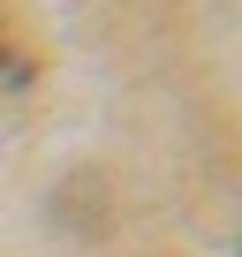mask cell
<instances>
[{
    "instance_id": "1",
    "label": "cell",
    "mask_w": 242,
    "mask_h": 257,
    "mask_svg": "<svg viewBox=\"0 0 242 257\" xmlns=\"http://www.w3.org/2000/svg\"><path fill=\"white\" fill-rule=\"evenodd\" d=\"M0 53H8V46H0Z\"/></svg>"
}]
</instances>
